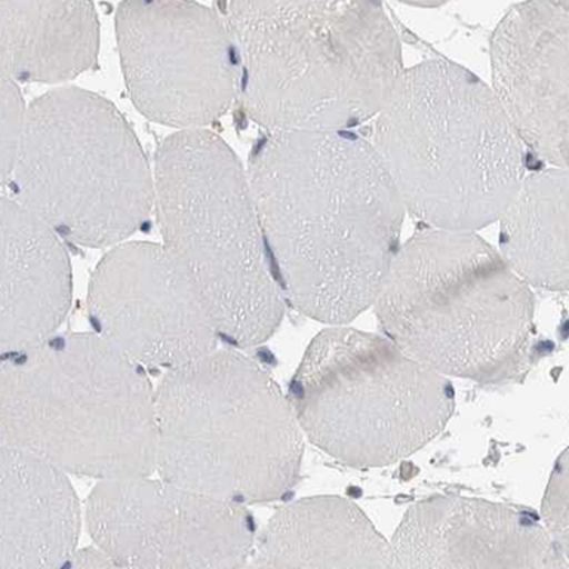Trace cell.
Masks as SVG:
<instances>
[{
    "label": "cell",
    "instance_id": "1",
    "mask_svg": "<svg viewBox=\"0 0 569 569\" xmlns=\"http://www.w3.org/2000/svg\"><path fill=\"white\" fill-rule=\"evenodd\" d=\"M247 177L284 303L330 327L373 307L406 210L369 140L352 131L266 133Z\"/></svg>",
    "mask_w": 569,
    "mask_h": 569
},
{
    "label": "cell",
    "instance_id": "2",
    "mask_svg": "<svg viewBox=\"0 0 569 569\" xmlns=\"http://www.w3.org/2000/svg\"><path fill=\"white\" fill-rule=\"evenodd\" d=\"M237 103L266 133L350 131L375 120L405 73L383 4L228 2Z\"/></svg>",
    "mask_w": 569,
    "mask_h": 569
},
{
    "label": "cell",
    "instance_id": "3",
    "mask_svg": "<svg viewBox=\"0 0 569 569\" xmlns=\"http://www.w3.org/2000/svg\"><path fill=\"white\" fill-rule=\"evenodd\" d=\"M406 212L476 232L500 220L526 178V146L489 84L449 60L405 69L369 139Z\"/></svg>",
    "mask_w": 569,
    "mask_h": 569
},
{
    "label": "cell",
    "instance_id": "4",
    "mask_svg": "<svg viewBox=\"0 0 569 569\" xmlns=\"http://www.w3.org/2000/svg\"><path fill=\"white\" fill-rule=\"evenodd\" d=\"M373 308L386 338L445 378L506 385L531 369V288L476 232H416L391 261Z\"/></svg>",
    "mask_w": 569,
    "mask_h": 569
},
{
    "label": "cell",
    "instance_id": "5",
    "mask_svg": "<svg viewBox=\"0 0 569 569\" xmlns=\"http://www.w3.org/2000/svg\"><path fill=\"white\" fill-rule=\"evenodd\" d=\"M0 446L98 482L152 476L156 389L99 335L54 333L0 362Z\"/></svg>",
    "mask_w": 569,
    "mask_h": 569
},
{
    "label": "cell",
    "instance_id": "6",
    "mask_svg": "<svg viewBox=\"0 0 569 569\" xmlns=\"http://www.w3.org/2000/svg\"><path fill=\"white\" fill-rule=\"evenodd\" d=\"M303 450L287 395L241 350L171 369L156 389L159 479L231 505H269L297 487Z\"/></svg>",
    "mask_w": 569,
    "mask_h": 569
},
{
    "label": "cell",
    "instance_id": "7",
    "mask_svg": "<svg viewBox=\"0 0 569 569\" xmlns=\"http://www.w3.org/2000/svg\"><path fill=\"white\" fill-rule=\"evenodd\" d=\"M162 248L196 289L223 349L266 343L284 315L247 171L211 130L177 131L156 156Z\"/></svg>",
    "mask_w": 569,
    "mask_h": 569
},
{
    "label": "cell",
    "instance_id": "8",
    "mask_svg": "<svg viewBox=\"0 0 569 569\" xmlns=\"http://www.w3.org/2000/svg\"><path fill=\"white\" fill-rule=\"evenodd\" d=\"M10 198L59 240L114 248L154 211V176L110 101L60 88L28 106Z\"/></svg>",
    "mask_w": 569,
    "mask_h": 569
},
{
    "label": "cell",
    "instance_id": "9",
    "mask_svg": "<svg viewBox=\"0 0 569 569\" xmlns=\"http://www.w3.org/2000/svg\"><path fill=\"white\" fill-rule=\"evenodd\" d=\"M287 398L311 443L360 470L418 453L445 430L456 406L445 376L390 339L347 327L312 340Z\"/></svg>",
    "mask_w": 569,
    "mask_h": 569
},
{
    "label": "cell",
    "instance_id": "10",
    "mask_svg": "<svg viewBox=\"0 0 569 569\" xmlns=\"http://www.w3.org/2000/svg\"><path fill=\"white\" fill-rule=\"evenodd\" d=\"M116 33L137 110L178 131L207 130L238 94V59L226 20L196 2H124Z\"/></svg>",
    "mask_w": 569,
    "mask_h": 569
},
{
    "label": "cell",
    "instance_id": "11",
    "mask_svg": "<svg viewBox=\"0 0 569 569\" xmlns=\"http://www.w3.org/2000/svg\"><path fill=\"white\" fill-rule=\"evenodd\" d=\"M83 517L121 569H243L258 536L248 507L152 476L98 482Z\"/></svg>",
    "mask_w": 569,
    "mask_h": 569
},
{
    "label": "cell",
    "instance_id": "12",
    "mask_svg": "<svg viewBox=\"0 0 569 569\" xmlns=\"http://www.w3.org/2000/svg\"><path fill=\"white\" fill-rule=\"evenodd\" d=\"M86 311L91 332L144 369L169 372L223 349L196 289L157 243L111 249L91 276Z\"/></svg>",
    "mask_w": 569,
    "mask_h": 569
},
{
    "label": "cell",
    "instance_id": "13",
    "mask_svg": "<svg viewBox=\"0 0 569 569\" xmlns=\"http://www.w3.org/2000/svg\"><path fill=\"white\" fill-rule=\"evenodd\" d=\"M492 93L530 149L567 169L569 2H522L508 10L490 42Z\"/></svg>",
    "mask_w": 569,
    "mask_h": 569
},
{
    "label": "cell",
    "instance_id": "14",
    "mask_svg": "<svg viewBox=\"0 0 569 569\" xmlns=\"http://www.w3.org/2000/svg\"><path fill=\"white\" fill-rule=\"evenodd\" d=\"M390 550L393 569H568V552L531 512L462 496L411 506Z\"/></svg>",
    "mask_w": 569,
    "mask_h": 569
},
{
    "label": "cell",
    "instance_id": "15",
    "mask_svg": "<svg viewBox=\"0 0 569 569\" xmlns=\"http://www.w3.org/2000/svg\"><path fill=\"white\" fill-rule=\"evenodd\" d=\"M71 293L62 240L12 198L0 196V362L58 333Z\"/></svg>",
    "mask_w": 569,
    "mask_h": 569
},
{
    "label": "cell",
    "instance_id": "16",
    "mask_svg": "<svg viewBox=\"0 0 569 569\" xmlns=\"http://www.w3.org/2000/svg\"><path fill=\"white\" fill-rule=\"evenodd\" d=\"M81 525L69 476L0 446V569H62Z\"/></svg>",
    "mask_w": 569,
    "mask_h": 569
},
{
    "label": "cell",
    "instance_id": "17",
    "mask_svg": "<svg viewBox=\"0 0 569 569\" xmlns=\"http://www.w3.org/2000/svg\"><path fill=\"white\" fill-rule=\"evenodd\" d=\"M243 569H393L390 542L348 498L283 506L258 533Z\"/></svg>",
    "mask_w": 569,
    "mask_h": 569
},
{
    "label": "cell",
    "instance_id": "18",
    "mask_svg": "<svg viewBox=\"0 0 569 569\" xmlns=\"http://www.w3.org/2000/svg\"><path fill=\"white\" fill-rule=\"evenodd\" d=\"M100 22L90 2H0V76L59 84L98 68Z\"/></svg>",
    "mask_w": 569,
    "mask_h": 569
},
{
    "label": "cell",
    "instance_id": "19",
    "mask_svg": "<svg viewBox=\"0 0 569 569\" xmlns=\"http://www.w3.org/2000/svg\"><path fill=\"white\" fill-rule=\"evenodd\" d=\"M567 169L526 176L500 217V256L528 287L566 292L569 283Z\"/></svg>",
    "mask_w": 569,
    "mask_h": 569
},
{
    "label": "cell",
    "instance_id": "20",
    "mask_svg": "<svg viewBox=\"0 0 569 569\" xmlns=\"http://www.w3.org/2000/svg\"><path fill=\"white\" fill-rule=\"evenodd\" d=\"M27 109L18 84L0 76V190L12 177Z\"/></svg>",
    "mask_w": 569,
    "mask_h": 569
},
{
    "label": "cell",
    "instance_id": "21",
    "mask_svg": "<svg viewBox=\"0 0 569 569\" xmlns=\"http://www.w3.org/2000/svg\"><path fill=\"white\" fill-rule=\"evenodd\" d=\"M543 528L568 552V460L563 451L542 505Z\"/></svg>",
    "mask_w": 569,
    "mask_h": 569
},
{
    "label": "cell",
    "instance_id": "22",
    "mask_svg": "<svg viewBox=\"0 0 569 569\" xmlns=\"http://www.w3.org/2000/svg\"><path fill=\"white\" fill-rule=\"evenodd\" d=\"M62 569H121L94 547L81 548L74 552Z\"/></svg>",
    "mask_w": 569,
    "mask_h": 569
}]
</instances>
